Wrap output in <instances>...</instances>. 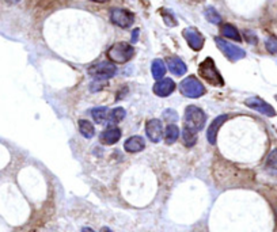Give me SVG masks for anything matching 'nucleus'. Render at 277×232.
<instances>
[{
  "mask_svg": "<svg viewBox=\"0 0 277 232\" xmlns=\"http://www.w3.org/2000/svg\"><path fill=\"white\" fill-rule=\"evenodd\" d=\"M106 54L113 64H125L135 56V48L128 42L113 44Z\"/></svg>",
  "mask_w": 277,
  "mask_h": 232,
  "instance_id": "nucleus-3",
  "label": "nucleus"
},
{
  "mask_svg": "<svg viewBox=\"0 0 277 232\" xmlns=\"http://www.w3.org/2000/svg\"><path fill=\"white\" fill-rule=\"evenodd\" d=\"M215 42H216L217 48L220 49L221 53L224 54L227 58H230L231 62H238L246 57V52L239 46H236L234 44L225 41L224 38L215 37Z\"/></svg>",
  "mask_w": 277,
  "mask_h": 232,
  "instance_id": "nucleus-6",
  "label": "nucleus"
},
{
  "mask_svg": "<svg viewBox=\"0 0 277 232\" xmlns=\"http://www.w3.org/2000/svg\"><path fill=\"white\" fill-rule=\"evenodd\" d=\"M179 91L181 94L185 95L186 98H190V100H196V98H200L202 95L207 92L205 87L202 86V83L198 80L196 76H188L185 78L181 84H179Z\"/></svg>",
  "mask_w": 277,
  "mask_h": 232,
  "instance_id": "nucleus-5",
  "label": "nucleus"
},
{
  "mask_svg": "<svg viewBox=\"0 0 277 232\" xmlns=\"http://www.w3.org/2000/svg\"><path fill=\"white\" fill-rule=\"evenodd\" d=\"M163 120L167 122H175L178 121V113L174 109H166L163 113Z\"/></svg>",
  "mask_w": 277,
  "mask_h": 232,
  "instance_id": "nucleus-26",
  "label": "nucleus"
},
{
  "mask_svg": "<svg viewBox=\"0 0 277 232\" xmlns=\"http://www.w3.org/2000/svg\"><path fill=\"white\" fill-rule=\"evenodd\" d=\"M152 90H154L155 95H158L160 98H166V96H169V95H171L174 92V90H175V83L170 78H166V79L156 82Z\"/></svg>",
  "mask_w": 277,
  "mask_h": 232,
  "instance_id": "nucleus-12",
  "label": "nucleus"
},
{
  "mask_svg": "<svg viewBox=\"0 0 277 232\" xmlns=\"http://www.w3.org/2000/svg\"><path fill=\"white\" fill-rule=\"evenodd\" d=\"M198 74H200L202 79L207 80L209 84L217 86V87L224 86L223 76L220 75V72L217 71L216 66H215V62L212 60L211 57H207V58L200 64V66H198Z\"/></svg>",
  "mask_w": 277,
  "mask_h": 232,
  "instance_id": "nucleus-4",
  "label": "nucleus"
},
{
  "mask_svg": "<svg viewBox=\"0 0 277 232\" xmlns=\"http://www.w3.org/2000/svg\"><path fill=\"white\" fill-rule=\"evenodd\" d=\"M21 0H7V3L9 4H17V3H19Z\"/></svg>",
  "mask_w": 277,
  "mask_h": 232,
  "instance_id": "nucleus-31",
  "label": "nucleus"
},
{
  "mask_svg": "<svg viewBox=\"0 0 277 232\" xmlns=\"http://www.w3.org/2000/svg\"><path fill=\"white\" fill-rule=\"evenodd\" d=\"M205 122H207V114L204 113V110L197 106H188L186 108L185 116H183V126L185 128L198 133L204 129Z\"/></svg>",
  "mask_w": 277,
  "mask_h": 232,
  "instance_id": "nucleus-2",
  "label": "nucleus"
},
{
  "mask_svg": "<svg viewBox=\"0 0 277 232\" xmlns=\"http://www.w3.org/2000/svg\"><path fill=\"white\" fill-rule=\"evenodd\" d=\"M266 166L277 168V148H274L266 158Z\"/></svg>",
  "mask_w": 277,
  "mask_h": 232,
  "instance_id": "nucleus-28",
  "label": "nucleus"
},
{
  "mask_svg": "<svg viewBox=\"0 0 277 232\" xmlns=\"http://www.w3.org/2000/svg\"><path fill=\"white\" fill-rule=\"evenodd\" d=\"M166 64L169 66V71L175 76H182L188 71L186 64L177 56H170L166 58Z\"/></svg>",
  "mask_w": 277,
  "mask_h": 232,
  "instance_id": "nucleus-14",
  "label": "nucleus"
},
{
  "mask_svg": "<svg viewBox=\"0 0 277 232\" xmlns=\"http://www.w3.org/2000/svg\"><path fill=\"white\" fill-rule=\"evenodd\" d=\"M82 232H95L94 230H91L90 227H85L83 230H82Z\"/></svg>",
  "mask_w": 277,
  "mask_h": 232,
  "instance_id": "nucleus-32",
  "label": "nucleus"
},
{
  "mask_svg": "<svg viewBox=\"0 0 277 232\" xmlns=\"http://www.w3.org/2000/svg\"><path fill=\"white\" fill-rule=\"evenodd\" d=\"M212 176L216 186H219L220 189H231L247 185L250 172L234 166L231 162L217 160L213 162Z\"/></svg>",
  "mask_w": 277,
  "mask_h": 232,
  "instance_id": "nucleus-1",
  "label": "nucleus"
},
{
  "mask_svg": "<svg viewBox=\"0 0 277 232\" xmlns=\"http://www.w3.org/2000/svg\"><path fill=\"white\" fill-rule=\"evenodd\" d=\"M244 104L250 108V109L255 110L258 113L263 114V116H268V117H274L276 116V110L273 109L272 104H269L268 102H265L263 100L258 98V96H251L244 100Z\"/></svg>",
  "mask_w": 277,
  "mask_h": 232,
  "instance_id": "nucleus-9",
  "label": "nucleus"
},
{
  "mask_svg": "<svg viewBox=\"0 0 277 232\" xmlns=\"http://www.w3.org/2000/svg\"><path fill=\"white\" fill-rule=\"evenodd\" d=\"M244 37H246V41L251 45H255L257 44V37H255V34L251 33V32H244Z\"/></svg>",
  "mask_w": 277,
  "mask_h": 232,
  "instance_id": "nucleus-29",
  "label": "nucleus"
},
{
  "mask_svg": "<svg viewBox=\"0 0 277 232\" xmlns=\"http://www.w3.org/2000/svg\"><path fill=\"white\" fill-rule=\"evenodd\" d=\"M121 129L117 128V126H112V128H108L106 130L101 133L99 136V142L105 144V146H113L121 138Z\"/></svg>",
  "mask_w": 277,
  "mask_h": 232,
  "instance_id": "nucleus-15",
  "label": "nucleus"
},
{
  "mask_svg": "<svg viewBox=\"0 0 277 232\" xmlns=\"http://www.w3.org/2000/svg\"><path fill=\"white\" fill-rule=\"evenodd\" d=\"M139 33H140V30H139V28H135V30L132 32V38H131V42L132 44L137 42V38H139Z\"/></svg>",
  "mask_w": 277,
  "mask_h": 232,
  "instance_id": "nucleus-30",
  "label": "nucleus"
},
{
  "mask_svg": "<svg viewBox=\"0 0 277 232\" xmlns=\"http://www.w3.org/2000/svg\"><path fill=\"white\" fill-rule=\"evenodd\" d=\"M116 72H117V68L110 62H97V64H94V66H91L89 68L90 76H93V78L98 79V80L110 79V78L116 75Z\"/></svg>",
  "mask_w": 277,
  "mask_h": 232,
  "instance_id": "nucleus-7",
  "label": "nucleus"
},
{
  "mask_svg": "<svg viewBox=\"0 0 277 232\" xmlns=\"http://www.w3.org/2000/svg\"><path fill=\"white\" fill-rule=\"evenodd\" d=\"M124 148L129 154H137V152H141L146 148V142L141 136H131L129 138H127Z\"/></svg>",
  "mask_w": 277,
  "mask_h": 232,
  "instance_id": "nucleus-16",
  "label": "nucleus"
},
{
  "mask_svg": "<svg viewBox=\"0 0 277 232\" xmlns=\"http://www.w3.org/2000/svg\"><path fill=\"white\" fill-rule=\"evenodd\" d=\"M204 15H205V19H207L209 24H221L220 14H219V12H217L216 10L213 8V7H207V8H205V12H204Z\"/></svg>",
  "mask_w": 277,
  "mask_h": 232,
  "instance_id": "nucleus-24",
  "label": "nucleus"
},
{
  "mask_svg": "<svg viewBox=\"0 0 277 232\" xmlns=\"http://www.w3.org/2000/svg\"><path fill=\"white\" fill-rule=\"evenodd\" d=\"M91 117L95 121V124H104V121L108 117V108L105 106H99L91 110Z\"/></svg>",
  "mask_w": 277,
  "mask_h": 232,
  "instance_id": "nucleus-23",
  "label": "nucleus"
},
{
  "mask_svg": "<svg viewBox=\"0 0 277 232\" xmlns=\"http://www.w3.org/2000/svg\"><path fill=\"white\" fill-rule=\"evenodd\" d=\"M228 120V116L227 114H220V116H217L216 118L212 121V124L209 125V128L207 130V138L209 144H215L216 142L217 138V133H219V129L223 124L225 122Z\"/></svg>",
  "mask_w": 277,
  "mask_h": 232,
  "instance_id": "nucleus-13",
  "label": "nucleus"
},
{
  "mask_svg": "<svg viewBox=\"0 0 277 232\" xmlns=\"http://www.w3.org/2000/svg\"><path fill=\"white\" fill-rule=\"evenodd\" d=\"M91 2H95V3H106L109 0H91Z\"/></svg>",
  "mask_w": 277,
  "mask_h": 232,
  "instance_id": "nucleus-34",
  "label": "nucleus"
},
{
  "mask_svg": "<svg viewBox=\"0 0 277 232\" xmlns=\"http://www.w3.org/2000/svg\"><path fill=\"white\" fill-rule=\"evenodd\" d=\"M146 133L150 142H159L162 136H163V125L162 121L158 118L148 120L146 122Z\"/></svg>",
  "mask_w": 277,
  "mask_h": 232,
  "instance_id": "nucleus-11",
  "label": "nucleus"
},
{
  "mask_svg": "<svg viewBox=\"0 0 277 232\" xmlns=\"http://www.w3.org/2000/svg\"><path fill=\"white\" fill-rule=\"evenodd\" d=\"M182 36L193 50H196V52L201 50L202 46H204V42H205V40H204L202 34L198 32L197 28H186L182 32Z\"/></svg>",
  "mask_w": 277,
  "mask_h": 232,
  "instance_id": "nucleus-10",
  "label": "nucleus"
},
{
  "mask_svg": "<svg viewBox=\"0 0 277 232\" xmlns=\"http://www.w3.org/2000/svg\"><path fill=\"white\" fill-rule=\"evenodd\" d=\"M265 46H266V50L272 54H276L277 53V38L276 37H269L265 42Z\"/></svg>",
  "mask_w": 277,
  "mask_h": 232,
  "instance_id": "nucleus-27",
  "label": "nucleus"
},
{
  "mask_svg": "<svg viewBox=\"0 0 277 232\" xmlns=\"http://www.w3.org/2000/svg\"><path fill=\"white\" fill-rule=\"evenodd\" d=\"M166 71H167V68H166L165 62L162 58H155L151 64V72H152V76L155 80H162L163 76L166 75Z\"/></svg>",
  "mask_w": 277,
  "mask_h": 232,
  "instance_id": "nucleus-17",
  "label": "nucleus"
},
{
  "mask_svg": "<svg viewBox=\"0 0 277 232\" xmlns=\"http://www.w3.org/2000/svg\"><path fill=\"white\" fill-rule=\"evenodd\" d=\"M221 34H223L224 37L231 38V40H234V41H238V42L242 41V37H240L239 32H238V28H235L234 24H223V28H221Z\"/></svg>",
  "mask_w": 277,
  "mask_h": 232,
  "instance_id": "nucleus-18",
  "label": "nucleus"
},
{
  "mask_svg": "<svg viewBox=\"0 0 277 232\" xmlns=\"http://www.w3.org/2000/svg\"><path fill=\"white\" fill-rule=\"evenodd\" d=\"M179 138V128L175 124H169L165 130V140L167 144H173L178 140Z\"/></svg>",
  "mask_w": 277,
  "mask_h": 232,
  "instance_id": "nucleus-19",
  "label": "nucleus"
},
{
  "mask_svg": "<svg viewBox=\"0 0 277 232\" xmlns=\"http://www.w3.org/2000/svg\"><path fill=\"white\" fill-rule=\"evenodd\" d=\"M79 130L80 133H82V136H85L86 138H94V134H95L94 125L90 122V121H87V120H80Z\"/></svg>",
  "mask_w": 277,
  "mask_h": 232,
  "instance_id": "nucleus-21",
  "label": "nucleus"
},
{
  "mask_svg": "<svg viewBox=\"0 0 277 232\" xmlns=\"http://www.w3.org/2000/svg\"><path fill=\"white\" fill-rule=\"evenodd\" d=\"M160 14H162V18L165 20V24H167V26H170V28H175V26L178 24V22H177V19H175V16L173 15V12L169 11V10H162Z\"/></svg>",
  "mask_w": 277,
  "mask_h": 232,
  "instance_id": "nucleus-25",
  "label": "nucleus"
},
{
  "mask_svg": "<svg viewBox=\"0 0 277 232\" xmlns=\"http://www.w3.org/2000/svg\"><path fill=\"white\" fill-rule=\"evenodd\" d=\"M110 20H112V24H114L118 28H128L135 24V15L128 10L113 8L110 11Z\"/></svg>",
  "mask_w": 277,
  "mask_h": 232,
  "instance_id": "nucleus-8",
  "label": "nucleus"
},
{
  "mask_svg": "<svg viewBox=\"0 0 277 232\" xmlns=\"http://www.w3.org/2000/svg\"><path fill=\"white\" fill-rule=\"evenodd\" d=\"M101 232H113V231H112V230H110V228L104 227V228H102V230H101Z\"/></svg>",
  "mask_w": 277,
  "mask_h": 232,
  "instance_id": "nucleus-33",
  "label": "nucleus"
},
{
  "mask_svg": "<svg viewBox=\"0 0 277 232\" xmlns=\"http://www.w3.org/2000/svg\"><path fill=\"white\" fill-rule=\"evenodd\" d=\"M196 142H197V133L193 132V130H190V129L185 128V126H183V129H182L183 146L188 148H192L193 146L196 144Z\"/></svg>",
  "mask_w": 277,
  "mask_h": 232,
  "instance_id": "nucleus-20",
  "label": "nucleus"
},
{
  "mask_svg": "<svg viewBox=\"0 0 277 232\" xmlns=\"http://www.w3.org/2000/svg\"><path fill=\"white\" fill-rule=\"evenodd\" d=\"M125 116H127V112L122 109V108H116V109H113L110 113H109L108 117V125H114V124L120 122L122 120L125 118Z\"/></svg>",
  "mask_w": 277,
  "mask_h": 232,
  "instance_id": "nucleus-22",
  "label": "nucleus"
}]
</instances>
